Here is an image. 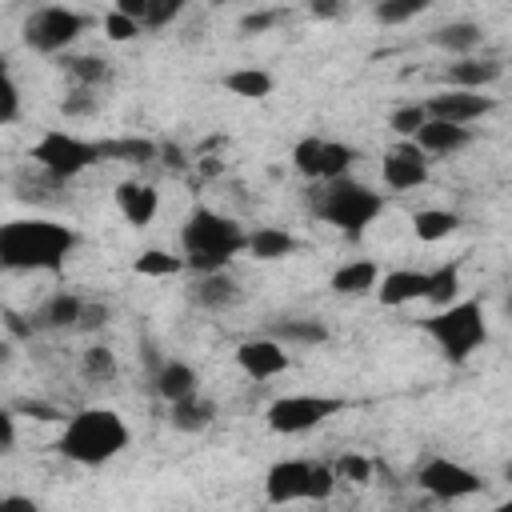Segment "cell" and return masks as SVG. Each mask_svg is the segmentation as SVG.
<instances>
[{
  "label": "cell",
  "mask_w": 512,
  "mask_h": 512,
  "mask_svg": "<svg viewBox=\"0 0 512 512\" xmlns=\"http://www.w3.org/2000/svg\"><path fill=\"white\" fill-rule=\"evenodd\" d=\"M4 324H8V332H12V336H20V340H32V336H36V324H32V316H20V312H4Z\"/></svg>",
  "instance_id": "47"
},
{
  "label": "cell",
  "mask_w": 512,
  "mask_h": 512,
  "mask_svg": "<svg viewBox=\"0 0 512 512\" xmlns=\"http://www.w3.org/2000/svg\"><path fill=\"white\" fill-rule=\"evenodd\" d=\"M300 248H304L300 236H292L288 228H276V224H260V228H252L248 240H244V252H248L252 260H260V264L288 260V256L300 252Z\"/></svg>",
  "instance_id": "22"
},
{
  "label": "cell",
  "mask_w": 512,
  "mask_h": 512,
  "mask_svg": "<svg viewBox=\"0 0 512 512\" xmlns=\"http://www.w3.org/2000/svg\"><path fill=\"white\" fill-rule=\"evenodd\" d=\"M504 76V60L496 56H460L456 64L444 68V84L460 92H484Z\"/></svg>",
  "instance_id": "15"
},
{
  "label": "cell",
  "mask_w": 512,
  "mask_h": 512,
  "mask_svg": "<svg viewBox=\"0 0 512 512\" xmlns=\"http://www.w3.org/2000/svg\"><path fill=\"white\" fill-rule=\"evenodd\" d=\"M336 472H332V464H320V460H312V472H308V496L304 500H328L332 492H336Z\"/></svg>",
  "instance_id": "38"
},
{
  "label": "cell",
  "mask_w": 512,
  "mask_h": 512,
  "mask_svg": "<svg viewBox=\"0 0 512 512\" xmlns=\"http://www.w3.org/2000/svg\"><path fill=\"white\" fill-rule=\"evenodd\" d=\"M108 324V304H96V300H84L80 308V324L76 332H92V328H104Z\"/></svg>",
  "instance_id": "44"
},
{
  "label": "cell",
  "mask_w": 512,
  "mask_h": 512,
  "mask_svg": "<svg viewBox=\"0 0 512 512\" xmlns=\"http://www.w3.org/2000/svg\"><path fill=\"white\" fill-rule=\"evenodd\" d=\"M60 112L72 116V120L92 116V112H96V92H92V88H72V92L60 100Z\"/></svg>",
  "instance_id": "42"
},
{
  "label": "cell",
  "mask_w": 512,
  "mask_h": 512,
  "mask_svg": "<svg viewBox=\"0 0 512 512\" xmlns=\"http://www.w3.org/2000/svg\"><path fill=\"white\" fill-rule=\"evenodd\" d=\"M0 512H44V508L24 492H4L0 496Z\"/></svg>",
  "instance_id": "46"
},
{
  "label": "cell",
  "mask_w": 512,
  "mask_h": 512,
  "mask_svg": "<svg viewBox=\"0 0 512 512\" xmlns=\"http://www.w3.org/2000/svg\"><path fill=\"white\" fill-rule=\"evenodd\" d=\"M428 116H424V104H400V108H392V116H388V128L400 136V140H412V132L424 124Z\"/></svg>",
  "instance_id": "37"
},
{
  "label": "cell",
  "mask_w": 512,
  "mask_h": 512,
  "mask_svg": "<svg viewBox=\"0 0 512 512\" xmlns=\"http://www.w3.org/2000/svg\"><path fill=\"white\" fill-rule=\"evenodd\" d=\"M112 8H116L120 16H128V20H136V24H140V20H144V12H148V0H116Z\"/></svg>",
  "instance_id": "48"
},
{
  "label": "cell",
  "mask_w": 512,
  "mask_h": 512,
  "mask_svg": "<svg viewBox=\"0 0 512 512\" xmlns=\"http://www.w3.org/2000/svg\"><path fill=\"white\" fill-rule=\"evenodd\" d=\"M420 328L428 332V340L440 348V356L448 364H464L488 340V316H484L480 300H456V304L424 316Z\"/></svg>",
  "instance_id": "5"
},
{
  "label": "cell",
  "mask_w": 512,
  "mask_h": 512,
  "mask_svg": "<svg viewBox=\"0 0 512 512\" xmlns=\"http://www.w3.org/2000/svg\"><path fill=\"white\" fill-rule=\"evenodd\" d=\"M344 408H352V400L344 396H324V392H288V396H276L268 408H264V420L276 436H304L312 428H320L324 420L340 416Z\"/></svg>",
  "instance_id": "8"
},
{
  "label": "cell",
  "mask_w": 512,
  "mask_h": 512,
  "mask_svg": "<svg viewBox=\"0 0 512 512\" xmlns=\"http://www.w3.org/2000/svg\"><path fill=\"white\" fill-rule=\"evenodd\" d=\"M84 28H88V16L84 12L64 8V4H40V8H32L24 16L20 40L36 56H60V52H68L80 40Z\"/></svg>",
  "instance_id": "7"
},
{
  "label": "cell",
  "mask_w": 512,
  "mask_h": 512,
  "mask_svg": "<svg viewBox=\"0 0 512 512\" xmlns=\"http://www.w3.org/2000/svg\"><path fill=\"white\" fill-rule=\"evenodd\" d=\"M0 176H4V172H0Z\"/></svg>",
  "instance_id": "52"
},
{
  "label": "cell",
  "mask_w": 512,
  "mask_h": 512,
  "mask_svg": "<svg viewBox=\"0 0 512 512\" xmlns=\"http://www.w3.org/2000/svg\"><path fill=\"white\" fill-rule=\"evenodd\" d=\"M492 512H512V500H500V504H496Z\"/></svg>",
  "instance_id": "51"
},
{
  "label": "cell",
  "mask_w": 512,
  "mask_h": 512,
  "mask_svg": "<svg viewBox=\"0 0 512 512\" xmlns=\"http://www.w3.org/2000/svg\"><path fill=\"white\" fill-rule=\"evenodd\" d=\"M456 228H460V216H456L452 208H420V212L412 216V232H416V240H424V244H436V240L452 236Z\"/></svg>",
  "instance_id": "30"
},
{
  "label": "cell",
  "mask_w": 512,
  "mask_h": 512,
  "mask_svg": "<svg viewBox=\"0 0 512 512\" xmlns=\"http://www.w3.org/2000/svg\"><path fill=\"white\" fill-rule=\"evenodd\" d=\"M64 72H68V80H72V88H92V92H100L108 80H112V60H104V56H64Z\"/></svg>",
  "instance_id": "29"
},
{
  "label": "cell",
  "mask_w": 512,
  "mask_h": 512,
  "mask_svg": "<svg viewBox=\"0 0 512 512\" xmlns=\"http://www.w3.org/2000/svg\"><path fill=\"white\" fill-rule=\"evenodd\" d=\"M212 420H216V404L208 400V396H188V400H180V404H168V424L176 428V432H188V436H196V432H204V428H212Z\"/></svg>",
  "instance_id": "26"
},
{
  "label": "cell",
  "mask_w": 512,
  "mask_h": 512,
  "mask_svg": "<svg viewBox=\"0 0 512 512\" xmlns=\"http://www.w3.org/2000/svg\"><path fill=\"white\" fill-rule=\"evenodd\" d=\"M352 160H360L356 148H348L344 140L316 136V132H308V136H300V140L292 144V168H296L304 180H312V184H328V180L348 176Z\"/></svg>",
  "instance_id": "9"
},
{
  "label": "cell",
  "mask_w": 512,
  "mask_h": 512,
  "mask_svg": "<svg viewBox=\"0 0 512 512\" xmlns=\"http://www.w3.org/2000/svg\"><path fill=\"white\" fill-rule=\"evenodd\" d=\"M104 36H108V40H116V44L136 40V36H140V24H136V20H128V16H120L116 8H108V12H104Z\"/></svg>",
  "instance_id": "41"
},
{
  "label": "cell",
  "mask_w": 512,
  "mask_h": 512,
  "mask_svg": "<svg viewBox=\"0 0 512 512\" xmlns=\"http://www.w3.org/2000/svg\"><path fill=\"white\" fill-rule=\"evenodd\" d=\"M344 12V4H336V0H316V4H308V16L312 20H332V16H340Z\"/></svg>",
  "instance_id": "49"
},
{
  "label": "cell",
  "mask_w": 512,
  "mask_h": 512,
  "mask_svg": "<svg viewBox=\"0 0 512 512\" xmlns=\"http://www.w3.org/2000/svg\"><path fill=\"white\" fill-rule=\"evenodd\" d=\"M412 144L432 160V156H456L472 144V128H460V124H444V120H424L416 132H412Z\"/></svg>",
  "instance_id": "17"
},
{
  "label": "cell",
  "mask_w": 512,
  "mask_h": 512,
  "mask_svg": "<svg viewBox=\"0 0 512 512\" xmlns=\"http://www.w3.org/2000/svg\"><path fill=\"white\" fill-rule=\"evenodd\" d=\"M424 8H428V0H384V4L372 8V20H376V24H408V20H416Z\"/></svg>",
  "instance_id": "35"
},
{
  "label": "cell",
  "mask_w": 512,
  "mask_h": 512,
  "mask_svg": "<svg viewBox=\"0 0 512 512\" xmlns=\"http://www.w3.org/2000/svg\"><path fill=\"white\" fill-rule=\"evenodd\" d=\"M156 152H160V144L148 140V136H108V140H100L104 164H112V160H120V164H152Z\"/></svg>",
  "instance_id": "27"
},
{
  "label": "cell",
  "mask_w": 512,
  "mask_h": 512,
  "mask_svg": "<svg viewBox=\"0 0 512 512\" xmlns=\"http://www.w3.org/2000/svg\"><path fill=\"white\" fill-rule=\"evenodd\" d=\"M272 340L276 344H296V348H316L328 340V328L312 316H284V320H272Z\"/></svg>",
  "instance_id": "25"
},
{
  "label": "cell",
  "mask_w": 512,
  "mask_h": 512,
  "mask_svg": "<svg viewBox=\"0 0 512 512\" xmlns=\"http://www.w3.org/2000/svg\"><path fill=\"white\" fill-rule=\"evenodd\" d=\"M16 440H20V432H16V412L0 404V456H12V452H16Z\"/></svg>",
  "instance_id": "43"
},
{
  "label": "cell",
  "mask_w": 512,
  "mask_h": 512,
  "mask_svg": "<svg viewBox=\"0 0 512 512\" xmlns=\"http://www.w3.org/2000/svg\"><path fill=\"white\" fill-rule=\"evenodd\" d=\"M12 412H24V416H32V420H64V412L56 408V404H44V400H20V404H12Z\"/></svg>",
  "instance_id": "45"
},
{
  "label": "cell",
  "mask_w": 512,
  "mask_h": 512,
  "mask_svg": "<svg viewBox=\"0 0 512 512\" xmlns=\"http://www.w3.org/2000/svg\"><path fill=\"white\" fill-rule=\"evenodd\" d=\"M424 292H428V272H420V268H392L376 280V300L384 308L416 304V300H424Z\"/></svg>",
  "instance_id": "18"
},
{
  "label": "cell",
  "mask_w": 512,
  "mask_h": 512,
  "mask_svg": "<svg viewBox=\"0 0 512 512\" xmlns=\"http://www.w3.org/2000/svg\"><path fill=\"white\" fill-rule=\"evenodd\" d=\"M280 20H288V8H260V12H244V16H240V32H244V36L272 32Z\"/></svg>",
  "instance_id": "40"
},
{
  "label": "cell",
  "mask_w": 512,
  "mask_h": 512,
  "mask_svg": "<svg viewBox=\"0 0 512 512\" xmlns=\"http://www.w3.org/2000/svg\"><path fill=\"white\" fill-rule=\"evenodd\" d=\"M28 160H32L52 184L76 180V176L88 172L92 164H104L100 140H88V136H76V132H64V128H48V132L28 148Z\"/></svg>",
  "instance_id": "6"
},
{
  "label": "cell",
  "mask_w": 512,
  "mask_h": 512,
  "mask_svg": "<svg viewBox=\"0 0 512 512\" xmlns=\"http://www.w3.org/2000/svg\"><path fill=\"white\" fill-rule=\"evenodd\" d=\"M132 432L124 424L120 412L112 408H80L64 420L60 436H56V452L80 468H100L108 460H116L128 448Z\"/></svg>",
  "instance_id": "3"
},
{
  "label": "cell",
  "mask_w": 512,
  "mask_h": 512,
  "mask_svg": "<svg viewBox=\"0 0 512 512\" xmlns=\"http://www.w3.org/2000/svg\"><path fill=\"white\" fill-rule=\"evenodd\" d=\"M132 272H136V276H152V280H160V276H180V272H184V260H180L176 252H164V248H144V252L132 260Z\"/></svg>",
  "instance_id": "33"
},
{
  "label": "cell",
  "mask_w": 512,
  "mask_h": 512,
  "mask_svg": "<svg viewBox=\"0 0 512 512\" xmlns=\"http://www.w3.org/2000/svg\"><path fill=\"white\" fill-rule=\"evenodd\" d=\"M220 84H224L232 96H240V100H268V96H272V88H276L272 72H264V68H256V64L224 72V80H220Z\"/></svg>",
  "instance_id": "28"
},
{
  "label": "cell",
  "mask_w": 512,
  "mask_h": 512,
  "mask_svg": "<svg viewBox=\"0 0 512 512\" xmlns=\"http://www.w3.org/2000/svg\"><path fill=\"white\" fill-rule=\"evenodd\" d=\"M488 112H496V96H484V92H460V88H444L436 96L424 100V116L428 120H444V124H476L484 120Z\"/></svg>",
  "instance_id": "11"
},
{
  "label": "cell",
  "mask_w": 512,
  "mask_h": 512,
  "mask_svg": "<svg viewBox=\"0 0 512 512\" xmlns=\"http://www.w3.org/2000/svg\"><path fill=\"white\" fill-rule=\"evenodd\" d=\"M416 488L428 492L432 500H468V496H480L484 492V480L480 472H472L468 464L460 460H448V456H428L420 460L416 468Z\"/></svg>",
  "instance_id": "10"
},
{
  "label": "cell",
  "mask_w": 512,
  "mask_h": 512,
  "mask_svg": "<svg viewBox=\"0 0 512 512\" xmlns=\"http://www.w3.org/2000/svg\"><path fill=\"white\" fill-rule=\"evenodd\" d=\"M424 300H428L436 312L460 300V264H456V260H448V264H440L436 272H428V292H424Z\"/></svg>",
  "instance_id": "31"
},
{
  "label": "cell",
  "mask_w": 512,
  "mask_h": 512,
  "mask_svg": "<svg viewBox=\"0 0 512 512\" xmlns=\"http://www.w3.org/2000/svg\"><path fill=\"white\" fill-rule=\"evenodd\" d=\"M112 196H116L120 216H124L132 228H148V224L156 220V212H160V192H156L148 180H120Z\"/></svg>",
  "instance_id": "16"
},
{
  "label": "cell",
  "mask_w": 512,
  "mask_h": 512,
  "mask_svg": "<svg viewBox=\"0 0 512 512\" xmlns=\"http://www.w3.org/2000/svg\"><path fill=\"white\" fill-rule=\"evenodd\" d=\"M236 364H240V372L248 380H276V376L288 372L292 360H288L284 344H276L272 336H256V340H244L236 348Z\"/></svg>",
  "instance_id": "13"
},
{
  "label": "cell",
  "mask_w": 512,
  "mask_h": 512,
  "mask_svg": "<svg viewBox=\"0 0 512 512\" xmlns=\"http://www.w3.org/2000/svg\"><path fill=\"white\" fill-rule=\"evenodd\" d=\"M308 208L332 224L336 232L344 236H364L368 224H376V216L384 212V192L368 188L364 180H352V176H340V180H328V184H316L308 192Z\"/></svg>",
  "instance_id": "4"
},
{
  "label": "cell",
  "mask_w": 512,
  "mask_h": 512,
  "mask_svg": "<svg viewBox=\"0 0 512 512\" xmlns=\"http://www.w3.org/2000/svg\"><path fill=\"white\" fill-rule=\"evenodd\" d=\"M332 472H336V480H348V484L364 488V484H372V476H376V464H372L364 452H344V456L332 464Z\"/></svg>",
  "instance_id": "34"
},
{
  "label": "cell",
  "mask_w": 512,
  "mask_h": 512,
  "mask_svg": "<svg viewBox=\"0 0 512 512\" xmlns=\"http://www.w3.org/2000/svg\"><path fill=\"white\" fill-rule=\"evenodd\" d=\"M116 372H120V364H116V352L108 344H92L80 352V380L84 384H112Z\"/></svg>",
  "instance_id": "32"
},
{
  "label": "cell",
  "mask_w": 512,
  "mask_h": 512,
  "mask_svg": "<svg viewBox=\"0 0 512 512\" xmlns=\"http://www.w3.org/2000/svg\"><path fill=\"white\" fill-rule=\"evenodd\" d=\"M12 120H20V84L8 68V60L0 56V128Z\"/></svg>",
  "instance_id": "36"
},
{
  "label": "cell",
  "mask_w": 512,
  "mask_h": 512,
  "mask_svg": "<svg viewBox=\"0 0 512 512\" xmlns=\"http://www.w3.org/2000/svg\"><path fill=\"white\" fill-rule=\"evenodd\" d=\"M308 472H312V460H276L264 472V500L276 508L304 500L308 496Z\"/></svg>",
  "instance_id": "14"
},
{
  "label": "cell",
  "mask_w": 512,
  "mask_h": 512,
  "mask_svg": "<svg viewBox=\"0 0 512 512\" xmlns=\"http://www.w3.org/2000/svg\"><path fill=\"white\" fill-rule=\"evenodd\" d=\"M428 40H432L436 48L452 52V56H472V52L480 48V40H484V28H480L476 20H448V24H440Z\"/></svg>",
  "instance_id": "24"
},
{
  "label": "cell",
  "mask_w": 512,
  "mask_h": 512,
  "mask_svg": "<svg viewBox=\"0 0 512 512\" xmlns=\"http://www.w3.org/2000/svg\"><path fill=\"white\" fill-rule=\"evenodd\" d=\"M376 280H380V264L376 260H344L332 272L328 288L336 296H368V292H376Z\"/></svg>",
  "instance_id": "23"
},
{
  "label": "cell",
  "mask_w": 512,
  "mask_h": 512,
  "mask_svg": "<svg viewBox=\"0 0 512 512\" xmlns=\"http://www.w3.org/2000/svg\"><path fill=\"white\" fill-rule=\"evenodd\" d=\"M80 232L48 216H16L0 224V268L4 272H60Z\"/></svg>",
  "instance_id": "1"
},
{
  "label": "cell",
  "mask_w": 512,
  "mask_h": 512,
  "mask_svg": "<svg viewBox=\"0 0 512 512\" xmlns=\"http://www.w3.org/2000/svg\"><path fill=\"white\" fill-rule=\"evenodd\" d=\"M152 392L164 400V404H180L188 396L200 392V372L188 364V360H164L156 372H152Z\"/></svg>",
  "instance_id": "20"
},
{
  "label": "cell",
  "mask_w": 512,
  "mask_h": 512,
  "mask_svg": "<svg viewBox=\"0 0 512 512\" xmlns=\"http://www.w3.org/2000/svg\"><path fill=\"white\" fill-rule=\"evenodd\" d=\"M12 360V340H0V364H8Z\"/></svg>",
  "instance_id": "50"
},
{
  "label": "cell",
  "mask_w": 512,
  "mask_h": 512,
  "mask_svg": "<svg viewBox=\"0 0 512 512\" xmlns=\"http://www.w3.org/2000/svg\"><path fill=\"white\" fill-rule=\"evenodd\" d=\"M248 228L208 204H196L184 224H180V260L184 272L192 276H208V272H224L240 252H244Z\"/></svg>",
  "instance_id": "2"
},
{
  "label": "cell",
  "mask_w": 512,
  "mask_h": 512,
  "mask_svg": "<svg viewBox=\"0 0 512 512\" xmlns=\"http://www.w3.org/2000/svg\"><path fill=\"white\" fill-rule=\"evenodd\" d=\"M380 176H384V188L392 192H412L420 184H428L432 176V160L412 144V140H396L384 160H380Z\"/></svg>",
  "instance_id": "12"
},
{
  "label": "cell",
  "mask_w": 512,
  "mask_h": 512,
  "mask_svg": "<svg viewBox=\"0 0 512 512\" xmlns=\"http://www.w3.org/2000/svg\"><path fill=\"white\" fill-rule=\"evenodd\" d=\"M80 308H84V296L60 288V292H52V296L32 312V324H36V332H76Z\"/></svg>",
  "instance_id": "21"
},
{
  "label": "cell",
  "mask_w": 512,
  "mask_h": 512,
  "mask_svg": "<svg viewBox=\"0 0 512 512\" xmlns=\"http://www.w3.org/2000/svg\"><path fill=\"white\" fill-rule=\"evenodd\" d=\"M180 12H184V4H180V0H164V4H160V0H148V12H144V20H140V32H144V28H148V32L168 28Z\"/></svg>",
  "instance_id": "39"
},
{
  "label": "cell",
  "mask_w": 512,
  "mask_h": 512,
  "mask_svg": "<svg viewBox=\"0 0 512 512\" xmlns=\"http://www.w3.org/2000/svg\"><path fill=\"white\" fill-rule=\"evenodd\" d=\"M240 296H244V288H240V280L228 268L192 280V304L204 308V312H228V308L240 304Z\"/></svg>",
  "instance_id": "19"
}]
</instances>
